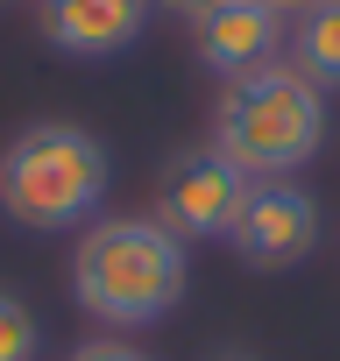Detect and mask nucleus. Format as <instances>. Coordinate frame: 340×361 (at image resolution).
Listing matches in <instances>:
<instances>
[{
    "instance_id": "nucleus-10",
    "label": "nucleus",
    "mask_w": 340,
    "mask_h": 361,
    "mask_svg": "<svg viewBox=\"0 0 340 361\" xmlns=\"http://www.w3.org/2000/svg\"><path fill=\"white\" fill-rule=\"evenodd\" d=\"M71 361H149L135 340H121V333H99V340H85V347H71Z\"/></svg>"
},
{
    "instance_id": "nucleus-5",
    "label": "nucleus",
    "mask_w": 340,
    "mask_h": 361,
    "mask_svg": "<svg viewBox=\"0 0 340 361\" xmlns=\"http://www.w3.org/2000/svg\"><path fill=\"white\" fill-rule=\"evenodd\" d=\"M326 220H319V199L298 185V177H255L234 227H227V248L248 262V269H298L312 248H319Z\"/></svg>"
},
{
    "instance_id": "nucleus-6",
    "label": "nucleus",
    "mask_w": 340,
    "mask_h": 361,
    "mask_svg": "<svg viewBox=\"0 0 340 361\" xmlns=\"http://www.w3.org/2000/svg\"><path fill=\"white\" fill-rule=\"evenodd\" d=\"M192 29H199V64L220 85H234V78H248L262 64H284L291 15H277L269 0H220V8L206 22H192Z\"/></svg>"
},
{
    "instance_id": "nucleus-8",
    "label": "nucleus",
    "mask_w": 340,
    "mask_h": 361,
    "mask_svg": "<svg viewBox=\"0 0 340 361\" xmlns=\"http://www.w3.org/2000/svg\"><path fill=\"white\" fill-rule=\"evenodd\" d=\"M284 50L319 92H340V0H312L305 15H291Z\"/></svg>"
},
{
    "instance_id": "nucleus-3",
    "label": "nucleus",
    "mask_w": 340,
    "mask_h": 361,
    "mask_svg": "<svg viewBox=\"0 0 340 361\" xmlns=\"http://www.w3.org/2000/svg\"><path fill=\"white\" fill-rule=\"evenodd\" d=\"M213 149L248 177H298L326 149V92L298 64H262L220 92Z\"/></svg>"
},
{
    "instance_id": "nucleus-7",
    "label": "nucleus",
    "mask_w": 340,
    "mask_h": 361,
    "mask_svg": "<svg viewBox=\"0 0 340 361\" xmlns=\"http://www.w3.org/2000/svg\"><path fill=\"white\" fill-rule=\"evenodd\" d=\"M36 15H43V43L64 50V57H121L149 36L156 22V0H36Z\"/></svg>"
},
{
    "instance_id": "nucleus-1",
    "label": "nucleus",
    "mask_w": 340,
    "mask_h": 361,
    "mask_svg": "<svg viewBox=\"0 0 340 361\" xmlns=\"http://www.w3.org/2000/svg\"><path fill=\"white\" fill-rule=\"evenodd\" d=\"M185 283H192L185 241L142 213H99L71 248V298L85 305V319L114 333L170 319L185 305Z\"/></svg>"
},
{
    "instance_id": "nucleus-2",
    "label": "nucleus",
    "mask_w": 340,
    "mask_h": 361,
    "mask_svg": "<svg viewBox=\"0 0 340 361\" xmlns=\"http://www.w3.org/2000/svg\"><path fill=\"white\" fill-rule=\"evenodd\" d=\"M114 192V156L78 121H29L0 149V213L29 234L92 227Z\"/></svg>"
},
{
    "instance_id": "nucleus-12",
    "label": "nucleus",
    "mask_w": 340,
    "mask_h": 361,
    "mask_svg": "<svg viewBox=\"0 0 340 361\" xmlns=\"http://www.w3.org/2000/svg\"><path fill=\"white\" fill-rule=\"evenodd\" d=\"M269 8H277V15H305V8H312V0H269Z\"/></svg>"
},
{
    "instance_id": "nucleus-9",
    "label": "nucleus",
    "mask_w": 340,
    "mask_h": 361,
    "mask_svg": "<svg viewBox=\"0 0 340 361\" xmlns=\"http://www.w3.org/2000/svg\"><path fill=\"white\" fill-rule=\"evenodd\" d=\"M36 354H43L36 312H29L15 290H0V361H36Z\"/></svg>"
},
{
    "instance_id": "nucleus-11",
    "label": "nucleus",
    "mask_w": 340,
    "mask_h": 361,
    "mask_svg": "<svg viewBox=\"0 0 340 361\" xmlns=\"http://www.w3.org/2000/svg\"><path fill=\"white\" fill-rule=\"evenodd\" d=\"M156 8H170V15H178V22H206V15L220 8V0H156Z\"/></svg>"
},
{
    "instance_id": "nucleus-13",
    "label": "nucleus",
    "mask_w": 340,
    "mask_h": 361,
    "mask_svg": "<svg viewBox=\"0 0 340 361\" xmlns=\"http://www.w3.org/2000/svg\"><path fill=\"white\" fill-rule=\"evenodd\" d=\"M213 361H262V354H248V347H227V354H213Z\"/></svg>"
},
{
    "instance_id": "nucleus-14",
    "label": "nucleus",
    "mask_w": 340,
    "mask_h": 361,
    "mask_svg": "<svg viewBox=\"0 0 340 361\" xmlns=\"http://www.w3.org/2000/svg\"><path fill=\"white\" fill-rule=\"evenodd\" d=\"M0 8H8V0H0Z\"/></svg>"
},
{
    "instance_id": "nucleus-4",
    "label": "nucleus",
    "mask_w": 340,
    "mask_h": 361,
    "mask_svg": "<svg viewBox=\"0 0 340 361\" xmlns=\"http://www.w3.org/2000/svg\"><path fill=\"white\" fill-rule=\"evenodd\" d=\"M248 185H255V177L234 170L213 142L178 149V156L163 163V185H156V220L178 234V241H227Z\"/></svg>"
}]
</instances>
